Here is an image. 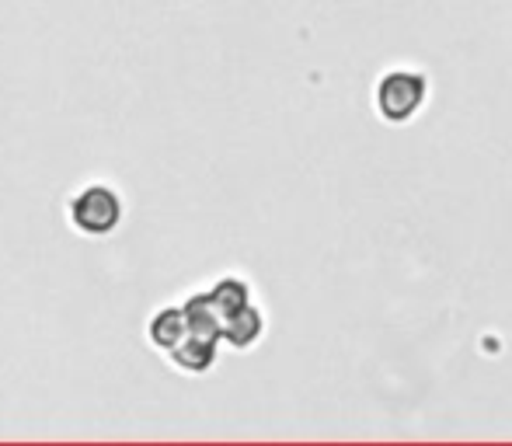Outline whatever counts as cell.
I'll return each mask as SVG.
<instances>
[{"label": "cell", "mask_w": 512, "mask_h": 446, "mask_svg": "<svg viewBox=\"0 0 512 446\" xmlns=\"http://www.w3.org/2000/svg\"><path fill=\"white\" fill-rule=\"evenodd\" d=\"M262 335H265V314L258 304H248L244 311H237L234 318L223 321V345H230V349H237V352L255 349V345L262 342Z\"/></svg>", "instance_id": "5b68a950"}, {"label": "cell", "mask_w": 512, "mask_h": 446, "mask_svg": "<svg viewBox=\"0 0 512 446\" xmlns=\"http://www.w3.org/2000/svg\"><path fill=\"white\" fill-rule=\"evenodd\" d=\"M373 98H377L380 119L401 126V122L415 119L418 109L425 105V98H429V81H425V74H418V70H391V74L380 77L377 95Z\"/></svg>", "instance_id": "7a4b0ae2"}, {"label": "cell", "mask_w": 512, "mask_h": 446, "mask_svg": "<svg viewBox=\"0 0 512 446\" xmlns=\"http://www.w3.org/2000/svg\"><path fill=\"white\" fill-rule=\"evenodd\" d=\"M182 307H185V318H189V332L223 338V318H220V311H216L209 290L189 293V297L182 300Z\"/></svg>", "instance_id": "52a82bcc"}, {"label": "cell", "mask_w": 512, "mask_h": 446, "mask_svg": "<svg viewBox=\"0 0 512 446\" xmlns=\"http://www.w3.org/2000/svg\"><path fill=\"white\" fill-rule=\"evenodd\" d=\"M126 217V199L115 185L108 182H88L70 192L67 199V223L81 237H108L119 230Z\"/></svg>", "instance_id": "6da1fadb"}, {"label": "cell", "mask_w": 512, "mask_h": 446, "mask_svg": "<svg viewBox=\"0 0 512 446\" xmlns=\"http://www.w3.org/2000/svg\"><path fill=\"white\" fill-rule=\"evenodd\" d=\"M223 338L216 335H196L189 332L175 349L168 352V363L175 366L178 373H189V377H203L216 366V352H220Z\"/></svg>", "instance_id": "3957f363"}, {"label": "cell", "mask_w": 512, "mask_h": 446, "mask_svg": "<svg viewBox=\"0 0 512 446\" xmlns=\"http://www.w3.org/2000/svg\"><path fill=\"white\" fill-rule=\"evenodd\" d=\"M209 297H213V304L223 321L234 318V314L244 311L248 304H255V300H251L248 279H241V276H220L213 286H209Z\"/></svg>", "instance_id": "8992f818"}, {"label": "cell", "mask_w": 512, "mask_h": 446, "mask_svg": "<svg viewBox=\"0 0 512 446\" xmlns=\"http://www.w3.org/2000/svg\"><path fill=\"white\" fill-rule=\"evenodd\" d=\"M189 335V318H185V307L182 304H168V307H157L147 321V342L150 349L164 352L168 356L182 338Z\"/></svg>", "instance_id": "277c9868"}]
</instances>
